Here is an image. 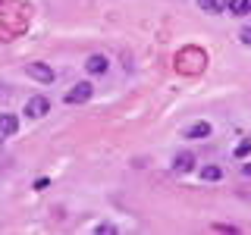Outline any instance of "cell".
<instances>
[{"mask_svg":"<svg viewBox=\"0 0 251 235\" xmlns=\"http://www.w3.org/2000/svg\"><path fill=\"white\" fill-rule=\"evenodd\" d=\"M47 110H50V100H47L44 94H35V97L25 100V116H31V119H41V116H47Z\"/></svg>","mask_w":251,"mask_h":235,"instance_id":"obj_1","label":"cell"},{"mask_svg":"<svg viewBox=\"0 0 251 235\" xmlns=\"http://www.w3.org/2000/svg\"><path fill=\"white\" fill-rule=\"evenodd\" d=\"M91 94H94L91 82H78L66 91V104H85V100H91Z\"/></svg>","mask_w":251,"mask_h":235,"instance_id":"obj_2","label":"cell"},{"mask_svg":"<svg viewBox=\"0 0 251 235\" xmlns=\"http://www.w3.org/2000/svg\"><path fill=\"white\" fill-rule=\"evenodd\" d=\"M25 72L35 78V82H44V85H50L53 78H57V72H53L47 63H31V66H25Z\"/></svg>","mask_w":251,"mask_h":235,"instance_id":"obj_3","label":"cell"},{"mask_svg":"<svg viewBox=\"0 0 251 235\" xmlns=\"http://www.w3.org/2000/svg\"><path fill=\"white\" fill-rule=\"evenodd\" d=\"M107 66H110V63H107L104 53H91V57L85 60V72H88V75H104Z\"/></svg>","mask_w":251,"mask_h":235,"instance_id":"obj_4","label":"cell"},{"mask_svg":"<svg viewBox=\"0 0 251 235\" xmlns=\"http://www.w3.org/2000/svg\"><path fill=\"white\" fill-rule=\"evenodd\" d=\"M19 132V116H13V113H0V135L3 138H10Z\"/></svg>","mask_w":251,"mask_h":235,"instance_id":"obj_5","label":"cell"},{"mask_svg":"<svg viewBox=\"0 0 251 235\" xmlns=\"http://www.w3.org/2000/svg\"><path fill=\"white\" fill-rule=\"evenodd\" d=\"M173 169H176V172L195 169V154H192V151H179L176 157H173Z\"/></svg>","mask_w":251,"mask_h":235,"instance_id":"obj_6","label":"cell"},{"mask_svg":"<svg viewBox=\"0 0 251 235\" xmlns=\"http://www.w3.org/2000/svg\"><path fill=\"white\" fill-rule=\"evenodd\" d=\"M201 179H204V182H220V179H223V166H217V163L201 166Z\"/></svg>","mask_w":251,"mask_h":235,"instance_id":"obj_7","label":"cell"},{"mask_svg":"<svg viewBox=\"0 0 251 235\" xmlns=\"http://www.w3.org/2000/svg\"><path fill=\"white\" fill-rule=\"evenodd\" d=\"M207 135H210V122H204V119L185 129V138H207Z\"/></svg>","mask_w":251,"mask_h":235,"instance_id":"obj_8","label":"cell"},{"mask_svg":"<svg viewBox=\"0 0 251 235\" xmlns=\"http://www.w3.org/2000/svg\"><path fill=\"white\" fill-rule=\"evenodd\" d=\"M229 13L232 16H248L251 13V0H229Z\"/></svg>","mask_w":251,"mask_h":235,"instance_id":"obj_9","label":"cell"},{"mask_svg":"<svg viewBox=\"0 0 251 235\" xmlns=\"http://www.w3.org/2000/svg\"><path fill=\"white\" fill-rule=\"evenodd\" d=\"M198 3H201V10H207V13H220V10H223V0H198Z\"/></svg>","mask_w":251,"mask_h":235,"instance_id":"obj_10","label":"cell"},{"mask_svg":"<svg viewBox=\"0 0 251 235\" xmlns=\"http://www.w3.org/2000/svg\"><path fill=\"white\" fill-rule=\"evenodd\" d=\"M248 154H251V138H245V141H239V144H235V157H239V160H245Z\"/></svg>","mask_w":251,"mask_h":235,"instance_id":"obj_11","label":"cell"},{"mask_svg":"<svg viewBox=\"0 0 251 235\" xmlns=\"http://www.w3.org/2000/svg\"><path fill=\"white\" fill-rule=\"evenodd\" d=\"M239 38H242L245 44H251V25H245V28H242V31H239Z\"/></svg>","mask_w":251,"mask_h":235,"instance_id":"obj_12","label":"cell"},{"mask_svg":"<svg viewBox=\"0 0 251 235\" xmlns=\"http://www.w3.org/2000/svg\"><path fill=\"white\" fill-rule=\"evenodd\" d=\"M94 232H98V235H100V232H104V235H110V232H113V226H110V223H104V226H98Z\"/></svg>","mask_w":251,"mask_h":235,"instance_id":"obj_13","label":"cell"},{"mask_svg":"<svg viewBox=\"0 0 251 235\" xmlns=\"http://www.w3.org/2000/svg\"><path fill=\"white\" fill-rule=\"evenodd\" d=\"M242 172H245V176H251V163H248V166H242Z\"/></svg>","mask_w":251,"mask_h":235,"instance_id":"obj_14","label":"cell"},{"mask_svg":"<svg viewBox=\"0 0 251 235\" xmlns=\"http://www.w3.org/2000/svg\"><path fill=\"white\" fill-rule=\"evenodd\" d=\"M0 141H3V135H0Z\"/></svg>","mask_w":251,"mask_h":235,"instance_id":"obj_15","label":"cell"}]
</instances>
